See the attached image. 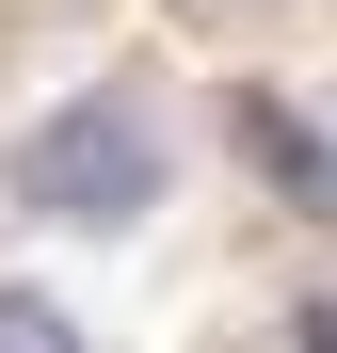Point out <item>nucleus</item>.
<instances>
[{"instance_id": "f257e3e1", "label": "nucleus", "mask_w": 337, "mask_h": 353, "mask_svg": "<svg viewBox=\"0 0 337 353\" xmlns=\"http://www.w3.org/2000/svg\"><path fill=\"white\" fill-rule=\"evenodd\" d=\"M17 209L32 225H96V241H112V225H145L161 209V112L145 97H48L32 112V129H17Z\"/></svg>"}, {"instance_id": "f03ea898", "label": "nucleus", "mask_w": 337, "mask_h": 353, "mask_svg": "<svg viewBox=\"0 0 337 353\" xmlns=\"http://www.w3.org/2000/svg\"><path fill=\"white\" fill-rule=\"evenodd\" d=\"M241 145H257L273 176H289V193H305V209H337V145L305 129V112H273V97H241Z\"/></svg>"}, {"instance_id": "7ed1b4c3", "label": "nucleus", "mask_w": 337, "mask_h": 353, "mask_svg": "<svg viewBox=\"0 0 337 353\" xmlns=\"http://www.w3.org/2000/svg\"><path fill=\"white\" fill-rule=\"evenodd\" d=\"M0 353H81V321L48 305V289H0Z\"/></svg>"}]
</instances>
